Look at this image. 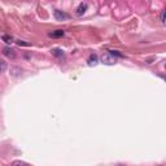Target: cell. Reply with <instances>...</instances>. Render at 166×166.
<instances>
[{
	"mask_svg": "<svg viewBox=\"0 0 166 166\" xmlns=\"http://www.w3.org/2000/svg\"><path fill=\"white\" fill-rule=\"evenodd\" d=\"M64 35H65V33L62 30H55V31H52V33L48 34L49 38H62Z\"/></svg>",
	"mask_w": 166,
	"mask_h": 166,
	"instance_id": "cell-6",
	"label": "cell"
},
{
	"mask_svg": "<svg viewBox=\"0 0 166 166\" xmlns=\"http://www.w3.org/2000/svg\"><path fill=\"white\" fill-rule=\"evenodd\" d=\"M12 166H30V165L26 164V162H24V161H20V160H17V161H13V162H12Z\"/></svg>",
	"mask_w": 166,
	"mask_h": 166,
	"instance_id": "cell-9",
	"label": "cell"
},
{
	"mask_svg": "<svg viewBox=\"0 0 166 166\" xmlns=\"http://www.w3.org/2000/svg\"><path fill=\"white\" fill-rule=\"evenodd\" d=\"M87 64L90 65V66H95V65L99 64V56L96 55V53H91L88 56V58H87Z\"/></svg>",
	"mask_w": 166,
	"mask_h": 166,
	"instance_id": "cell-4",
	"label": "cell"
},
{
	"mask_svg": "<svg viewBox=\"0 0 166 166\" xmlns=\"http://www.w3.org/2000/svg\"><path fill=\"white\" fill-rule=\"evenodd\" d=\"M101 62L105 65H114L115 62H117V58H115L114 56H112L109 52H106L101 56Z\"/></svg>",
	"mask_w": 166,
	"mask_h": 166,
	"instance_id": "cell-1",
	"label": "cell"
},
{
	"mask_svg": "<svg viewBox=\"0 0 166 166\" xmlns=\"http://www.w3.org/2000/svg\"><path fill=\"white\" fill-rule=\"evenodd\" d=\"M165 13H166V11H162V12H161V14H160V21H161V24H162V25L165 24Z\"/></svg>",
	"mask_w": 166,
	"mask_h": 166,
	"instance_id": "cell-13",
	"label": "cell"
},
{
	"mask_svg": "<svg viewBox=\"0 0 166 166\" xmlns=\"http://www.w3.org/2000/svg\"><path fill=\"white\" fill-rule=\"evenodd\" d=\"M3 55L7 56L8 58H14L16 57L14 49H12L11 47H4V48H3Z\"/></svg>",
	"mask_w": 166,
	"mask_h": 166,
	"instance_id": "cell-5",
	"label": "cell"
},
{
	"mask_svg": "<svg viewBox=\"0 0 166 166\" xmlns=\"http://www.w3.org/2000/svg\"><path fill=\"white\" fill-rule=\"evenodd\" d=\"M53 14H55V18L57 21H64V20H68L69 18V14L65 13V12H62V11H60V9H55Z\"/></svg>",
	"mask_w": 166,
	"mask_h": 166,
	"instance_id": "cell-2",
	"label": "cell"
},
{
	"mask_svg": "<svg viewBox=\"0 0 166 166\" xmlns=\"http://www.w3.org/2000/svg\"><path fill=\"white\" fill-rule=\"evenodd\" d=\"M109 53H110L112 56H114L115 58H117V57H123V55H122L120 51H109Z\"/></svg>",
	"mask_w": 166,
	"mask_h": 166,
	"instance_id": "cell-11",
	"label": "cell"
},
{
	"mask_svg": "<svg viewBox=\"0 0 166 166\" xmlns=\"http://www.w3.org/2000/svg\"><path fill=\"white\" fill-rule=\"evenodd\" d=\"M52 55L53 56H56V57H58V58H64L65 57V53L62 52V49H58V48H55V49H52Z\"/></svg>",
	"mask_w": 166,
	"mask_h": 166,
	"instance_id": "cell-7",
	"label": "cell"
},
{
	"mask_svg": "<svg viewBox=\"0 0 166 166\" xmlns=\"http://www.w3.org/2000/svg\"><path fill=\"white\" fill-rule=\"evenodd\" d=\"M7 62H5L4 60H3V58H0V74L1 73H4L5 70H7Z\"/></svg>",
	"mask_w": 166,
	"mask_h": 166,
	"instance_id": "cell-8",
	"label": "cell"
},
{
	"mask_svg": "<svg viewBox=\"0 0 166 166\" xmlns=\"http://www.w3.org/2000/svg\"><path fill=\"white\" fill-rule=\"evenodd\" d=\"M3 40H4L5 43H8V44H11V43H13V38H12L11 35H3Z\"/></svg>",
	"mask_w": 166,
	"mask_h": 166,
	"instance_id": "cell-10",
	"label": "cell"
},
{
	"mask_svg": "<svg viewBox=\"0 0 166 166\" xmlns=\"http://www.w3.org/2000/svg\"><path fill=\"white\" fill-rule=\"evenodd\" d=\"M16 43H17L18 46H22V47H30L31 44L30 43H26V42H22V40H16Z\"/></svg>",
	"mask_w": 166,
	"mask_h": 166,
	"instance_id": "cell-12",
	"label": "cell"
},
{
	"mask_svg": "<svg viewBox=\"0 0 166 166\" xmlns=\"http://www.w3.org/2000/svg\"><path fill=\"white\" fill-rule=\"evenodd\" d=\"M87 9H88V4H87V3H81V4L77 7V9H76V14L81 17V16H83L84 13H86Z\"/></svg>",
	"mask_w": 166,
	"mask_h": 166,
	"instance_id": "cell-3",
	"label": "cell"
}]
</instances>
